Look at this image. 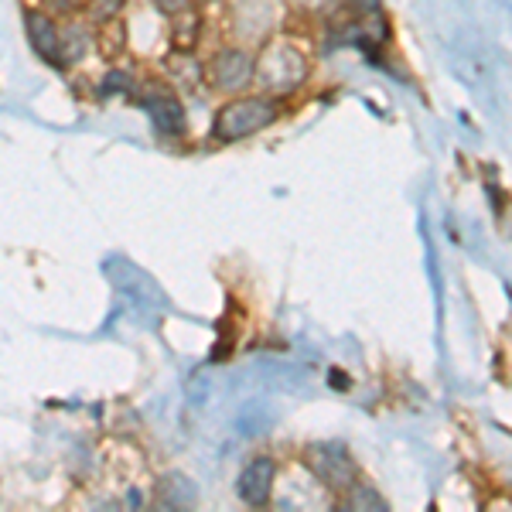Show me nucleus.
Instances as JSON below:
<instances>
[{"label": "nucleus", "instance_id": "nucleus-1", "mask_svg": "<svg viewBox=\"0 0 512 512\" xmlns=\"http://www.w3.org/2000/svg\"><path fill=\"white\" fill-rule=\"evenodd\" d=\"M280 117V103L270 96H250V99H236L226 103L216 117V137L219 140H243L256 134V130L270 127Z\"/></svg>", "mask_w": 512, "mask_h": 512}, {"label": "nucleus", "instance_id": "nucleus-2", "mask_svg": "<svg viewBox=\"0 0 512 512\" xmlns=\"http://www.w3.org/2000/svg\"><path fill=\"white\" fill-rule=\"evenodd\" d=\"M304 72H308V62H304V55L291 45H270L267 52L260 55V62H256V79L274 96L294 93L304 82Z\"/></svg>", "mask_w": 512, "mask_h": 512}, {"label": "nucleus", "instance_id": "nucleus-3", "mask_svg": "<svg viewBox=\"0 0 512 512\" xmlns=\"http://www.w3.org/2000/svg\"><path fill=\"white\" fill-rule=\"evenodd\" d=\"M308 468L328 489H352L355 485V461L345 454L342 444H315L308 451Z\"/></svg>", "mask_w": 512, "mask_h": 512}, {"label": "nucleus", "instance_id": "nucleus-4", "mask_svg": "<svg viewBox=\"0 0 512 512\" xmlns=\"http://www.w3.org/2000/svg\"><path fill=\"white\" fill-rule=\"evenodd\" d=\"M209 76H212V86L222 89V93H236V89H243L246 82L256 76V62L243 48H226V52L216 55Z\"/></svg>", "mask_w": 512, "mask_h": 512}, {"label": "nucleus", "instance_id": "nucleus-5", "mask_svg": "<svg viewBox=\"0 0 512 512\" xmlns=\"http://www.w3.org/2000/svg\"><path fill=\"white\" fill-rule=\"evenodd\" d=\"M270 489H274V461L253 458L250 465L239 472V482H236L239 499L250 502V506H267Z\"/></svg>", "mask_w": 512, "mask_h": 512}, {"label": "nucleus", "instance_id": "nucleus-6", "mask_svg": "<svg viewBox=\"0 0 512 512\" xmlns=\"http://www.w3.org/2000/svg\"><path fill=\"white\" fill-rule=\"evenodd\" d=\"M147 113H151L154 130L164 137H175L185 130V110H181V103L175 96H168V93L147 96Z\"/></svg>", "mask_w": 512, "mask_h": 512}, {"label": "nucleus", "instance_id": "nucleus-7", "mask_svg": "<svg viewBox=\"0 0 512 512\" xmlns=\"http://www.w3.org/2000/svg\"><path fill=\"white\" fill-rule=\"evenodd\" d=\"M28 35H31V45L38 48L41 59H48V62H55V65L62 62L65 45H62L59 28H55L48 14H28Z\"/></svg>", "mask_w": 512, "mask_h": 512}, {"label": "nucleus", "instance_id": "nucleus-8", "mask_svg": "<svg viewBox=\"0 0 512 512\" xmlns=\"http://www.w3.org/2000/svg\"><path fill=\"white\" fill-rule=\"evenodd\" d=\"M161 4V11H168V14H178V11H185L192 0H158Z\"/></svg>", "mask_w": 512, "mask_h": 512}]
</instances>
